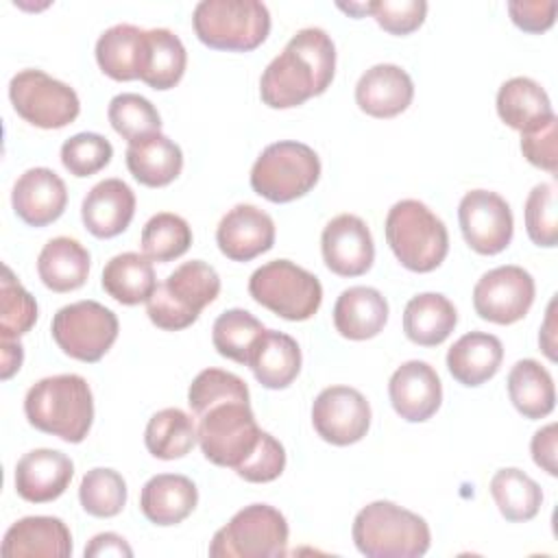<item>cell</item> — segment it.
Returning <instances> with one entry per match:
<instances>
[{
	"instance_id": "1",
	"label": "cell",
	"mask_w": 558,
	"mask_h": 558,
	"mask_svg": "<svg viewBox=\"0 0 558 558\" xmlns=\"http://www.w3.org/2000/svg\"><path fill=\"white\" fill-rule=\"evenodd\" d=\"M336 74V46L331 37L307 26L296 31L259 78L262 102L270 109H292L327 92Z\"/></svg>"
},
{
	"instance_id": "2",
	"label": "cell",
	"mask_w": 558,
	"mask_h": 558,
	"mask_svg": "<svg viewBox=\"0 0 558 558\" xmlns=\"http://www.w3.org/2000/svg\"><path fill=\"white\" fill-rule=\"evenodd\" d=\"M28 423L65 442H83L94 423V395L76 373L50 375L35 381L24 397Z\"/></svg>"
},
{
	"instance_id": "3",
	"label": "cell",
	"mask_w": 558,
	"mask_h": 558,
	"mask_svg": "<svg viewBox=\"0 0 558 558\" xmlns=\"http://www.w3.org/2000/svg\"><path fill=\"white\" fill-rule=\"evenodd\" d=\"M351 534L366 558H418L432 543L423 517L386 499L364 506L353 519Z\"/></svg>"
},
{
	"instance_id": "4",
	"label": "cell",
	"mask_w": 558,
	"mask_h": 558,
	"mask_svg": "<svg viewBox=\"0 0 558 558\" xmlns=\"http://www.w3.org/2000/svg\"><path fill=\"white\" fill-rule=\"evenodd\" d=\"M384 231L397 262L412 272L436 270L449 253L445 222L416 198L395 203L388 209Z\"/></svg>"
},
{
	"instance_id": "5",
	"label": "cell",
	"mask_w": 558,
	"mask_h": 558,
	"mask_svg": "<svg viewBox=\"0 0 558 558\" xmlns=\"http://www.w3.org/2000/svg\"><path fill=\"white\" fill-rule=\"evenodd\" d=\"M220 294V277L203 259L177 266L146 301L150 323L163 331H179L198 320L201 312Z\"/></svg>"
},
{
	"instance_id": "6",
	"label": "cell",
	"mask_w": 558,
	"mask_h": 558,
	"mask_svg": "<svg viewBox=\"0 0 558 558\" xmlns=\"http://www.w3.org/2000/svg\"><path fill=\"white\" fill-rule=\"evenodd\" d=\"M262 432L251 410V399L229 397L207 405L196 416L203 456L216 466L238 471L255 451Z\"/></svg>"
},
{
	"instance_id": "7",
	"label": "cell",
	"mask_w": 558,
	"mask_h": 558,
	"mask_svg": "<svg viewBox=\"0 0 558 558\" xmlns=\"http://www.w3.org/2000/svg\"><path fill=\"white\" fill-rule=\"evenodd\" d=\"M192 26L214 50L251 52L266 41L270 13L259 0H203L194 7Z\"/></svg>"
},
{
	"instance_id": "8",
	"label": "cell",
	"mask_w": 558,
	"mask_h": 558,
	"mask_svg": "<svg viewBox=\"0 0 558 558\" xmlns=\"http://www.w3.org/2000/svg\"><path fill=\"white\" fill-rule=\"evenodd\" d=\"M320 179V159L303 142L268 144L251 168V187L270 203H290L305 196Z\"/></svg>"
},
{
	"instance_id": "9",
	"label": "cell",
	"mask_w": 558,
	"mask_h": 558,
	"mask_svg": "<svg viewBox=\"0 0 558 558\" xmlns=\"http://www.w3.org/2000/svg\"><path fill=\"white\" fill-rule=\"evenodd\" d=\"M248 294L255 303L292 323L312 318L323 303L318 277L290 259H272L253 270Z\"/></svg>"
},
{
	"instance_id": "10",
	"label": "cell",
	"mask_w": 558,
	"mask_h": 558,
	"mask_svg": "<svg viewBox=\"0 0 558 558\" xmlns=\"http://www.w3.org/2000/svg\"><path fill=\"white\" fill-rule=\"evenodd\" d=\"M288 554V521L268 504H251L222 525L211 543V558H281Z\"/></svg>"
},
{
	"instance_id": "11",
	"label": "cell",
	"mask_w": 558,
	"mask_h": 558,
	"mask_svg": "<svg viewBox=\"0 0 558 558\" xmlns=\"http://www.w3.org/2000/svg\"><path fill=\"white\" fill-rule=\"evenodd\" d=\"M50 331L65 355L92 364L102 360V355L113 347L120 323L102 303L83 299L57 310Z\"/></svg>"
},
{
	"instance_id": "12",
	"label": "cell",
	"mask_w": 558,
	"mask_h": 558,
	"mask_svg": "<svg viewBox=\"0 0 558 558\" xmlns=\"http://www.w3.org/2000/svg\"><path fill=\"white\" fill-rule=\"evenodd\" d=\"M9 100L15 113L37 129H63L81 113L76 92L44 70H20L9 81Z\"/></svg>"
},
{
	"instance_id": "13",
	"label": "cell",
	"mask_w": 558,
	"mask_h": 558,
	"mask_svg": "<svg viewBox=\"0 0 558 558\" xmlns=\"http://www.w3.org/2000/svg\"><path fill=\"white\" fill-rule=\"evenodd\" d=\"M536 286L532 275L514 264L484 272L473 288V307L482 320L512 325L521 320L534 303Z\"/></svg>"
},
{
	"instance_id": "14",
	"label": "cell",
	"mask_w": 558,
	"mask_h": 558,
	"mask_svg": "<svg viewBox=\"0 0 558 558\" xmlns=\"http://www.w3.org/2000/svg\"><path fill=\"white\" fill-rule=\"evenodd\" d=\"M458 222L464 242L480 255H497L512 242V209L497 192H466L458 205Z\"/></svg>"
},
{
	"instance_id": "15",
	"label": "cell",
	"mask_w": 558,
	"mask_h": 558,
	"mask_svg": "<svg viewBox=\"0 0 558 558\" xmlns=\"http://www.w3.org/2000/svg\"><path fill=\"white\" fill-rule=\"evenodd\" d=\"M312 425L316 434L336 447L360 442L371 427V405L351 386H329L312 403Z\"/></svg>"
},
{
	"instance_id": "16",
	"label": "cell",
	"mask_w": 558,
	"mask_h": 558,
	"mask_svg": "<svg viewBox=\"0 0 558 558\" xmlns=\"http://www.w3.org/2000/svg\"><path fill=\"white\" fill-rule=\"evenodd\" d=\"M325 266L338 277H360L375 262V242L368 225L355 214L331 218L320 235Z\"/></svg>"
},
{
	"instance_id": "17",
	"label": "cell",
	"mask_w": 558,
	"mask_h": 558,
	"mask_svg": "<svg viewBox=\"0 0 558 558\" xmlns=\"http://www.w3.org/2000/svg\"><path fill=\"white\" fill-rule=\"evenodd\" d=\"M216 244L231 262H251L275 244L272 218L248 203L231 207L218 222Z\"/></svg>"
},
{
	"instance_id": "18",
	"label": "cell",
	"mask_w": 558,
	"mask_h": 558,
	"mask_svg": "<svg viewBox=\"0 0 558 558\" xmlns=\"http://www.w3.org/2000/svg\"><path fill=\"white\" fill-rule=\"evenodd\" d=\"M388 397L403 421L423 423L438 412L442 403V384L434 366L423 360H408L392 373Z\"/></svg>"
},
{
	"instance_id": "19",
	"label": "cell",
	"mask_w": 558,
	"mask_h": 558,
	"mask_svg": "<svg viewBox=\"0 0 558 558\" xmlns=\"http://www.w3.org/2000/svg\"><path fill=\"white\" fill-rule=\"evenodd\" d=\"M11 205L15 216L28 227H46L65 211L68 190L54 170L28 168L13 185Z\"/></svg>"
},
{
	"instance_id": "20",
	"label": "cell",
	"mask_w": 558,
	"mask_h": 558,
	"mask_svg": "<svg viewBox=\"0 0 558 558\" xmlns=\"http://www.w3.org/2000/svg\"><path fill=\"white\" fill-rule=\"evenodd\" d=\"M74 475L72 460L59 449H33L15 464V490L24 501L48 504L59 499Z\"/></svg>"
},
{
	"instance_id": "21",
	"label": "cell",
	"mask_w": 558,
	"mask_h": 558,
	"mask_svg": "<svg viewBox=\"0 0 558 558\" xmlns=\"http://www.w3.org/2000/svg\"><path fill=\"white\" fill-rule=\"evenodd\" d=\"M414 98L410 74L395 63H377L368 68L355 85V102L371 118H395L403 113Z\"/></svg>"
},
{
	"instance_id": "22",
	"label": "cell",
	"mask_w": 558,
	"mask_h": 558,
	"mask_svg": "<svg viewBox=\"0 0 558 558\" xmlns=\"http://www.w3.org/2000/svg\"><path fill=\"white\" fill-rule=\"evenodd\" d=\"M135 216V194L122 179H105L96 183L83 198L81 218L85 229L100 240H109L126 231Z\"/></svg>"
},
{
	"instance_id": "23",
	"label": "cell",
	"mask_w": 558,
	"mask_h": 558,
	"mask_svg": "<svg viewBox=\"0 0 558 558\" xmlns=\"http://www.w3.org/2000/svg\"><path fill=\"white\" fill-rule=\"evenodd\" d=\"M2 556H41L68 558L72 556V534L59 517H24L15 521L0 547Z\"/></svg>"
},
{
	"instance_id": "24",
	"label": "cell",
	"mask_w": 558,
	"mask_h": 558,
	"mask_svg": "<svg viewBox=\"0 0 558 558\" xmlns=\"http://www.w3.org/2000/svg\"><path fill=\"white\" fill-rule=\"evenodd\" d=\"M198 504L196 484L179 473L153 475L140 493L142 514L161 527L185 521Z\"/></svg>"
},
{
	"instance_id": "25",
	"label": "cell",
	"mask_w": 558,
	"mask_h": 558,
	"mask_svg": "<svg viewBox=\"0 0 558 558\" xmlns=\"http://www.w3.org/2000/svg\"><path fill=\"white\" fill-rule=\"evenodd\" d=\"M388 323V301L371 286H351L333 303V327L342 338H375Z\"/></svg>"
},
{
	"instance_id": "26",
	"label": "cell",
	"mask_w": 558,
	"mask_h": 558,
	"mask_svg": "<svg viewBox=\"0 0 558 558\" xmlns=\"http://www.w3.org/2000/svg\"><path fill=\"white\" fill-rule=\"evenodd\" d=\"M504 360V344L497 336L486 331H469L460 336L447 351V368L451 377L475 388L493 379Z\"/></svg>"
},
{
	"instance_id": "27",
	"label": "cell",
	"mask_w": 558,
	"mask_h": 558,
	"mask_svg": "<svg viewBox=\"0 0 558 558\" xmlns=\"http://www.w3.org/2000/svg\"><path fill=\"white\" fill-rule=\"evenodd\" d=\"M301 349L292 336L266 329L255 342L246 366L264 388L283 390L301 373Z\"/></svg>"
},
{
	"instance_id": "28",
	"label": "cell",
	"mask_w": 558,
	"mask_h": 558,
	"mask_svg": "<svg viewBox=\"0 0 558 558\" xmlns=\"http://www.w3.org/2000/svg\"><path fill=\"white\" fill-rule=\"evenodd\" d=\"M187 52L183 41L168 28H148L142 39L140 81L157 92L172 89L185 74Z\"/></svg>"
},
{
	"instance_id": "29",
	"label": "cell",
	"mask_w": 558,
	"mask_h": 558,
	"mask_svg": "<svg viewBox=\"0 0 558 558\" xmlns=\"http://www.w3.org/2000/svg\"><path fill=\"white\" fill-rule=\"evenodd\" d=\"M124 157L133 179L146 187L170 185L183 170L181 146L163 133L131 142Z\"/></svg>"
},
{
	"instance_id": "30",
	"label": "cell",
	"mask_w": 558,
	"mask_h": 558,
	"mask_svg": "<svg viewBox=\"0 0 558 558\" xmlns=\"http://www.w3.org/2000/svg\"><path fill=\"white\" fill-rule=\"evenodd\" d=\"M37 275L52 292L78 290L89 277V251L74 238H52L39 251Z\"/></svg>"
},
{
	"instance_id": "31",
	"label": "cell",
	"mask_w": 558,
	"mask_h": 558,
	"mask_svg": "<svg viewBox=\"0 0 558 558\" xmlns=\"http://www.w3.org/2000/svg\"><path fill=\"white\" fill-rule=\"evenodd\" d=\"M497 113L501 122L519 133L534 131L554 118L547 92L527 76L508 78L497 92Z\"/></svg>"
},
{
	"instance_id": "32",
	"label": "cell",
	"mask_w": 558,
	"mask_h": 558,
	"mask_svg": "<svg viewBox=\"0 0 558 558\" xmlns=\"http://www.w3.org/2000/svg\"><path fill=\"white\" fill-rule=\"evenodd\" d=\"M458 325L456 305L440 292H421L405 303L403 331L418 347L442 344Z\"/></svg>"
},
{
	"instance_id": "33",
	"label": "cell",
	"mask_w": 558,
	"mask_h": 558,
	"mask_svg": "<svg viewBox=\"0 0 558 558\" xmlns=\"http://www.w3.org/2000/svg\"><path fill=\"white\" fill-rule=\"evenodd\" d=\"M102 290L122 305L146 303L157 290V277L153 262L142 253H120L111 257L100 277Z\"/></svg>"
},
{
	"instance_id": "34",
	"label": "cell",
	"mask_w": 558,
	"mask_h": 558,
	"mask_svg": "<svg viewBox=\"0 0 558 558\" xmlns=\"http://www.w3.org/2000/svg\"><path fill=\"white\" fill-rule=\"evenodd\" d=\"M508 397L519 414L530 421L545 418L556 405V388L549 371L532 360H519L508 373Z\"/></svg>"
},
{
	"instance_id": "35",
	"label": "cell",
	"mask_w": 558,
	"mask_h": 558,
	"mask_svg": "<svg viewBox=\"0 0 558 558\" xmlns=\"http://www.w3.org/2000/svg\"><path fill=\"white\" fill-rule=\"evenodd\" d=\"M198 442L196 421L181 408H163L155 412L144 429V445L159 460H179Z\"/></svg>"
},
{
	"instance_id": "36",
	"label": "cell",
	"mask_w": 558,
	"mask_h": 558,
	"mask_svg": "<svg viewBox=\"0 0 558 558\" xmlns=\"http://www.w3.org/2000/svg\"><path fill=\"white\" fill-rule=\"evenodd\" d=\"M144 28L133 24H116L96 41V63L113 81L140 78Z\"/></svg>"
},
{
	"instance_id": "37",
	"label": "cell",
	"mask_w": 558,
	"mask_h": 558,
	"mask_svg": "<svg viewBox=\"0 0 558 558\" xmlns=\"http://www.w3.org/2000/svg\"><path fill=\"white\" fill-rule=\"evenodd\" d=\"M490 495L501 517L510 523H523L534 519L543 506L541 486L517 466L499 469L493 475Z\"/></svg>"
},
{
	"instance_id": "38",
	"label": "cell",
	"mask_w": 558,
	"mask_h": 558,
	"mask_svg": "<svg viewBox=\"0 0 558 558\" xmlns=\"http://www.w3.org/2000/svg\"><path fill=\"white\" fill-rule=\"evenodd\" d=\"M266 331L259 318H255L251 312L233 307L222 312L211 327V342L214 349L238 364H248L251 351L259 336Z\"/></svg>"
},
{
	"instance_id": "39",
	"label": "cell",
	"mask_w": 558,
	"mask_h": 558,
	"mask_svg": "<svg viewBox=\"0 0 558 558\" xmlns=\"http://www.w3.org/2000/svg\"><path fill=\"white\" fill-rule=\"evenodd\" d=\"M142 253L150 262H172L181 257L192 244V229L185 218L172 211H159L148 218L140 235Z\"/></svg>"
},
{
	"instance_id": "40",
	"label": "cell",
	"mask_w": 558,
	"mask_h": 558,
	"mask_svg": "<svg viewBox=\"0 0 558 558\" xmlns=\"http://www.w3.org/2000/svg\"><path fill=\"white\" fill-rule=\"evenodd\" d=\"M107 118L113 131L129 144L161 131V116L157 107L148 98L133 92L113 96L107 109Z\"/></svg>"
},
{
	"instance_id": "41",
	"label": "cell",
	"mask_w": 558,
	"mask_h": 558,
	"mask_svg": "<svg viewBox=\"0 0 558 558\" xmlns=\"http://www.w3.org/2000/svg\"><path fill=\"white\" fill-rule=\"evenodd\" d=\"M78 501L87 514L98 519H111L120 514L126 504V482L113 469H89L81 480Z\"/></svg>"
},
{
	"instance_id": "42",
	"label": "cell",
	"mask_w": 558,
	"mask_h": 558,
	"mask_svg": "<svg viewBox=\"0 0 558 558\" xmlns=\"http://www.w3.org/2000/svg\"><path fill=\"white\" fill-rule=\"evenodd\" d=\"M37 320V303L4 264L0 279V338L17 340L28 333Z\"/></svg>"
},
{
	"instance_id": "43",
	"label": "cell",
	"mask_w": 558,
	"mask_h": 558,
	"mask_svg": "<svg viewBox=\"0 0 558 558\" xmlns=\"http://www.w3.org/2000/svg\"><path fill=\"white\" fill-rule=\"evenodd\" d=\"M113 157V146L107 137L100 133H76L68 137L61 146V163L63 168L83 179L100 172L105 166H109Z\"/></svg>"
},
{
	"instance_id": "44",
	"label": "cell",
	"mask_w": 558,
	"mask_h": 558,
	"mask_svg": "<svg viewBox=\"0 0 558 558\" xmlns=\"http://www.w3.org/2000/svg\"><path fill=\"white\" fill-rule=\"evenodd\" d=\"M525 231L527 238L543 248L558 244V216H556V185L538 183L525 198Z\"/></svg>"
},
{
	"instance_id": "45",
	"label": "cell",
	"mask_w": 558,
	"mask_h": 558,
	"mask_svg": "<svg viewBox=\"0 0 558 558\" xmlns=\"http://www.w3.org/2000/svg\"><path fill=\"white\" fill-rule=\"evenodd\" d=\"M229 397H244L251 399L248 395V386L242 377H238L235 373L222 371V368H205L201 371L190 388H187V405L194 414V418L211 403L229 399Z\"/></svg>"
},
{
	"instance_id": "46",
	"label": "cell",
	"mask_w": 558,
	"mask_h": 558,
	"mask_svg": "<svg viewBox=\"0 0 558 558\" xmlns=\"http://www.w3.org/2000/svg\"><path fill=\"white\" fill-rule=\"evenodd\" d=\"M371 15L390 35L414 33L427 15L425 0H379L371 2Z\"/></svg>"
},
{
	"instance_id": "47",
	"label": "cell",
	"mask_w": 558,
	"mask_h": 558,
	"mask_svg": "<svg viewBox=\"0 0 558 558\" xmlns=\"http://www.w3.org/2000/svg\"><path fill=\"white\" fill-rule=\"evenodd\" d=\"M286 469V449L268 432H262V438L251 453V458L235 471L238 477L251 484H266L277 480Z\"/></svg>"
},
{
	"instance_id": "48",
	"label": "cell",
	"mask_w": 558,
	"mask_h": 558,
	"mask_svg": "<svg viewBox=\"0 0 558 558\" xmlns=\"http://www.w3.org/2000/svg\"><path fill=\"white\" fill-rule=\"evenodd\" d=\"M556 142H558V120L554 116L543 126L521 133V153L532 166L556 174L558 170Z\"/></svg>"
},
{
	"instance_id": "49",
	"label": "cell",
	"mask_w": 558,
	"mask_h": 558,
	"mask_svg": "<svg viewBox=\"0 0 558 558\" xmlns=\"http://www.w3.org/2000/svg\"><path fill=\"white\" fill-rule=\"evenodd\" d=\"M556 11H558V4L554 0H534V2L512 0V2H508V13H510L512 24L517 28H521L523 33H534V35H541L554 26Z\"/></svg>"
},
{
	"instance_id": "50",
	"label": "cell",
	"mask_w": 558,
	"mask_h": 558,
	"mask_svg": "<svg viewBox=\"0 0 558 558\" xmlns=\"http://www.w3.org/2000/svg\"><path fill=\"white\" fill-rule=\"evenodd\" d=\"M532 460L536 466H541L547 475L556 477L558 466H556V423H549L534 432L532 442H530Z\"/></svg>"
},
{
	"instance_id": "51",
	"label": "cell",
	"mask_w": 558,
	"mask_h": 558,
	"mask_svg": "<svg viewBox=\"0 0 558 558\" xmlns=\"http://www.w3.org/2000/svg\"><path fill=\"white\" fill-rule=\"evenodd\" d=\"M102 556H133L129 543L116 532L96 534L85 547V558H102Z\"/></svg>"
},
{
	"instance_id": "52",
	"label": "cell",
	"mask_w": 558,
	"mask_h": 558,
	"mask_svg": "<svg viewBox=\"0 0 558 558\" xmlns=\"http://www.w3.org/2000/svg\"><path fill=\"white\" fill-rule=\"evenodd\" d=\"M0 351H2V368H0V377L9 379L13 377L22 362H24V347L20 344V340H2L0 342Z\"/></svg>"
},
{
	"instance_id": "53",
	"label": "cell",
	"mask_w": 558,
	"mask_h": 558,
	"mask_svg": "<svg viewBox=\"0 0 558 558\" xmlns=\"http://www.w3.org/2000/svg\"><path fill=\"white\" fill-rule=\"evenodd\" d=\"M554 307H556V299L549 301V307H547V316L543 320V327H541V333H538V344L543 349V353L556 362V316H554Z\"/></svg>"
},
{
	"instance_id": "54",
	"label": "cell",
	"mask_w": 558,
	"mask_h": 558,
	"mask_svg": "<svg viewBox=\"0 0 558 558\" xmlns=\"http://www.w3.org/2000/svg\"><path fill=\"white\" fill-rule=\"evenodd\" d=\"M338 9H342L344 13L349 15H355V17H362L366 13H371V2H362V4H338Z\"/></svg>"
}]
</instances>
